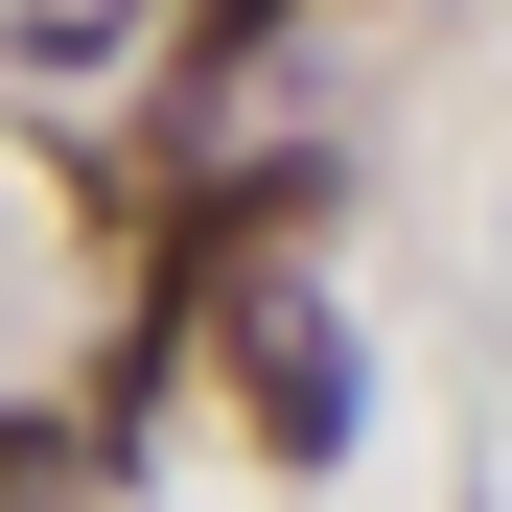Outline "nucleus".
<instances>
[{"instance_id":"1","label":"nucleus","mask_w":512,"mask_h":512,"mask_svg":"<svg viewBox=\"0 0 512 512\" xmlns=\"http://www.w3.org/2000/svg\"><path fill=\"white\" fill-rule=\"evenodd\" d=\"M233 419H256L280 466H326V443H350V350H326L303 303H233Z\"/></svg>"}]
</instances>
